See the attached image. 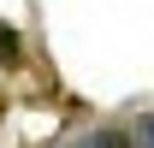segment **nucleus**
Masks as SVG:
<instances>
[{
  "mask_svg": "<svg viewBox=\"0 0 154 148\" xmlns=\"http://www.w3.org/2000/svg\"><path fill=\"white\" fill-rule=\"evenodd\" d=\"M0 65H24V36L12 24H0Z\"/></svg>",
  "mask_w": 154,
  "mask_h": 148,
  "instance_id": "nucleus-1",
  "label": "nucleus"
},
{
  "mask_svg": "<svg viewBox=\"0 0 154 148\" xmlns=\"http://www.w3.org/2000/svg\"><path fill=\"white\" fill-rule=\"evenodd\" d=\"M77 148H131V136L125 130H95V136H83Z\"/></svg>",
  "mask_w": 154,
  "mask_h": 148,
  "instance_id": "nucleus-2",
  "label": "nucleus"
},
{
  "mask_svg": "<svg viewBox=\"0 0 154 148\" xmlns=\"http://www.w3.org/2000/svg\"><path fill=\"white\" fill-rule=\"evenodd\" d=\"M136 142H142V148H154V113L142 119V125H136Z\"/></svg>",
  "mask_w": 154,
  "mask_h": 148,
  "instance_id": "nucleus-3",
  "label": "nucleus"
}]
</instances>
